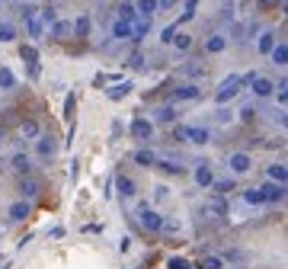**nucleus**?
Wrapping results in <instances>:
<instances>
[{
    "mask_svg": "<svg viewBox=\"0 0 288 269\" xmlns=\"http://www.w3.org/2000/svg\"><path fill=\"white\" fill-rule=\"evenodd\" d=\"M128 93H131V80H125V84H112L109 100H122V96H128Z\"/></svg>",
    "mask_w": 288,
    "mask_h": 269,
    "instance_id": "nucleus-26",
    "label": "nucleus"
},
{
    "mask_svg": "<svg viewBox=\"0 0 288 269\" xmlns=\"http://www.w3.org/2000/svg\"><path fill=\"white\" fill-rule=\"evenodd\" d=\"M240 87H243V77H228V80L218 87V93H215V103H221V106L231 103L237 93H240Z\"/></svg>",
    "mask_w": 288,
    "mask_h": 269,
    "instance_id": "nucleus-1",
    "label": "nucleus"
},
{
    "mask_svg": "<svg viewBox=\"0 0 288 269\" xmlns=\"http://www.w3.org/2000/svg\"><path fill=\"white\" fill-rule=\"evenodd\" d=\"M167 269H192V266H189L186 260H182V256H173V260L167 263Z\"/></svg>",
    "mask_w": 288,
    "mask_h": 269,
    "instance_id": "nucleus-39",
    "label": "nucleus"
},
{
    "mask_svg": "<svg viewBox=\"0 0 288 269\" xmlns=\"http://www.w3.org/2000/svg\"><path fill=\"white\" fill-rule=\"evenodd\" d=\"M16 38V29L10 23H0V42H13Z\"/></svg>",
    "mask_w": 288,
    "mask_h": 269,
    "instance_id": "nucleus-37",
    "label": "nucleus"
},
{
    "mask_svg": "<svg viewBox=\"0 0 288 269\" xmlns=\"http://www.w3.org/2000/svg\"><path fill=\"white\" fill-rule=\"evenodd\" d=\"M224 3H231V0H224Z\"/></svg>",
    "mask_w": 288,
    "mask_h": 269,
    "instance_id": "nucleus-49",
    "label": "nucleus"
},
{
    "mask_svg": "<svg viewBox=\"0 0 288 269\" xmlns=\"http://www.w3.org/2000/svg\"><path fill=\"white\" fill-rule=\"evenodd\" d=\"M176 138H186L189 144H208V128H198V125H182V128H176Z\"/></svg>",
    "mask_w": 288,
    "mask_h": 269,
    "instance_id": "nucleus-3",
    "label": "nucleus"
},
{
    "mask_svg": "<svg viewBox=\"0 0 288 269\" xmlns=\"http://www.w3.org/2000/svg\"><path fill=\"white\" fill-rule=\"evenodd\" d=\"M202 96V90H198L196 84H182V87H176L173 90V100L176 103H192V100H198Z\"/></svg>",
    "mask_w": 288,
    "mask_h": 269,
    "instance_id": "nucleus-7",
    "label": "nucleus"
},
{
    "mask_svg": "<svg viewBox=\"0 0 288 269\" xmlns=\"http://www.w3.org/2000/svg\"><path fill=\"white\" fill-rule=\"evenodd\" d=\"M243 202H247V205H263V192L259 189H247L243 192Z\"/></svg>",
    "mask_w": 288,
    "mask_h": 269,
    "instance_id": "nucleus-34",
    "label": "nucleus"
},
{
    "mask_svg": "<svg viewBox=\"0 0 288 269\" xmlns=\"http://www.w3.org/2000/svg\"><path fill=\"white\" fill-rule=\"evenodd\" d=\"M26 19H29V36L38 38L42 36V19H36V16H26Z\"/></svg>",
    "mask_w": 288,
    "mask_h": 269,
    "instance_id": "nucleus-38",
    "label": "nucleus"
},
{
    "mask_svg": "<svg viewBox=\"0 0 288 269\" xmlns=\"http://www.w3.org/2000/svg\"><path fill=\"white\" fill-rule=\"evenodd\" d=\"M115 186H119L122 199H131V196H135V183H131L128 177H119V179H115Z\"/></svg>",
    "mask_w": 288,
    "mask_h": 269,
    "instance_id": "nucleus-21",
    "label": "nucleus"
},
{
    "mask_svg": "<svg viewBox=\"0 0 288 269\" xmlns=\"http://www.w3.org/2000/svg\"><path fill=\"white\" fill-rule=\"evenodd\" d=\"M269 54H272L275 64H285L288 61V45H285V42H279V45H272V52H269Z\"/></svg>",
    "mask_w": 288,
    "mask_h": 269,
    "instance_id": "nucleus-29",
    "label": "nucleus"
},
{
    "mask_svg": "<svg viewBox=\"0 0 288 269\" xmlns=\"http://www.w3.org/2000/svg\"><path fill=\"white\" fill-rule=\"evenodd\" d=\"M119 250H122V253H128V250H131V237H122L119 240Z\"/></svg>",
    "mask_w": 288,
    "mask_h": 269,
    "instance_id": "nucleus-45",
    "label": "nucleus"
},
{
    "mask_svg": "<svg viewBox=\"0 0 288 269\" xmlns=\"http://www.w3.org/2000/svg\"><path fill=\"white\" fill-rule=\"evenodd\" d=\"M74 36H77V38H87V36H90V16H77Z\"/></svg>",
    "mask_w": 288,
    "mask_h": 269,
    "instance_id": "nucleus-23",
    "label": "nucleus"
},
{
    "mask_svg": "<svg viewBox=\"0 0 288 269\" xmlns=\"http://www.w3.org/2000/svg\"><path fill=\"white\" fill-rule=\"evenodd\" d=\"M154 161H157V154L147 151V147H141V151L135 154V163H141V167H154Z\"/></svg>",
    "mask_w": 288,
    "mask_h": 269,
    "instance_id": "nucleus-24",
    "label": "nucleus"
},
{
    "mask_svg": "<svg viewBox=\"0 0 288 269\" xmlns=\"http://www.w3.org/2000/svg\"><path fill=\"white\" fill-rule=\"evenodd\" d=\"M212 179H215V177H212V167H208V163H202V167L196 170V183H198V186H212Z\"/></svg>",
    "mask_w": 288,
    "mask_h": 269,
    "instance_id": "nucleus-25",
    "label": "nucleus"
},
{
    "mask_svg": "<svg viewBox=\"0 0 288 269\" xmlns=\"http://www.w3.org/2000/svg\"><path fill=\"white\" fill-rule=\"evenodd\" d=\"M10 167H13V170H19L23 177H29V170H32V161L26 157L23 151H19V154H13V161H10Z\"/></svg>",
    "mask_w": 288,
    "mask_h": 269,
    "instance_id": "nucleus-13",
    "label": "nucleus"
},
{
    "mask_svg": "<svg viewBox=\"0 0 288 269\" xmlns=\"http://www.w3.org/2000/svg\"><path fill=\"white\" fill-rule=\"evenodd\" d=\"M0 7H3V0H0Z\"/></svg>",
    "mask_w": 288,
    "mask_h": 269,
    "instance_id": "nucleus-48",
    "label": "nucleus"
},
{
    "mask_svg": "<svg viewBox=\"0 0 288 269\" xmlns=\"http://www.w3.org/2000/svg\"><path fill=\"white\" fill-rule=\"evenodd\" d=\"M128 64H131V68H144V52H135V54H131V58H128Z\"/></svg>",
    "mask_w": 288,
    "mask_h": 269,
    "instance_id": "nucleus-40",
    "label": "nucleus"
},
{
    "mask_svg": "<svg viewBox=\"0 0 288 269\" xmlns=\"http://www.w3.org/2000/svg\"><path fill=\"white\" fill-rule=\"evenodd\" d=\"M176 119V106H157L154 109V122H173Z\"/></svg>",
    "mask_w": 288,
    "mask_h": 269,
    "instance_id": "nucleus-18",
    "label": "nucleus"
},
{
    "mask_svg": "<svg viewBox=\"0 0 288 269\" xmlns=\"http://www.w3.org/2000/svg\"><path fill=\"white\" fill-rule=\"evenodd\" d=\"M29 212H32V205H29V202H13L7 215H10V221H16V224H19V221H26V218H29Z\"/></svg>",
    "mask_w": 288,
    "mask_h": 269,
    "instance_id": "nucleus-9",
    "label": "nucleus"
},
{
    "mask_svg": "<svg viewBox=\"0 0 288 269\" xmlns=\"http://www.w3.org/2000/svg\"><path fill=\"white\" fill-rule=\"evenodd\" d=\"M160 231H167V234H180V221H163Z\"/></svg>",
    "mask_w": 288,
    "mask_h": 269,
    "instance_id": "nucleus-41",
    "label": "nucleus"
},
{
    "mask_svg": "<svg viewBox=\"0 0 288 269\" xmlns=\"http://www.w3.org/2000/svg\"><path fill=\"white\" fill-rule=\"evenodd\" d=\"M151 135H154V125L147 119H135L131 122V138L135 141H151Z\"/></svg>",
    "mask_w": 288,
    "mask_h": 269,
    "instance_id": "nucleus-6",
    "label": "nucleus"
},
{
    "mask_svg": "<svg viewBox=\"0 0 288 269\" xmlns=\"http://www.w3.org/2000/svg\"><path fill=\"white\" fill-rule=\"evenodd\" d=\"M16 87V77L10 68H0V90H13Z\"/></svg>",
    "mask_w": 288,
    "mask_h": 269,
    "instance_id": "nucleus-27",
    "label": "nucleus"
},
{
    "mask_svg": "<svg viewBox=\"0 0 288 269\" xmlns=\"http://www.w3.org/2000/svg\"><path fill=\"white\" fill-rule=\"evenodd\" d=\"M180 71H182L186 77H202V61H186Z\"/></svg>",
    "mask_w": 288,
    "mask_h": 269,
    "instance_id": "nucleus-33",
    "label": "nucleus"
},
{
    "mask_svg": "<svg viewBox=\"0 0 288 269\" xmlns=\"http://www.w3.org/2000/svg\"><path fill=\"white\" fill-rule=\"evenodd\" d=\"M205 48H208L212 54H221L224 48H228V38L221 36V32H215V36H208V42H205Z\"/></svg>",
    "mask_w": 288,
    "mask_h": 269,
    "instance_id": "nucleus-12",
    "label": "nucleus"
},
{
    "mask_svg": "<svg viewBox=\"0 0 288 269\" xmlns=\"http://www.w3.org/2000/svg\"><path fill=\"white\" fill-rule=\"evenodd\" d=\"M138 221H141V228L147 231V234H160V224H163V218H160L151 205H141V212H138Z\"/></svg>",
    "mask_w": 288,
    "mask_h": 269,
    "instance_id": "nucleus-2",
    "label": "nucleus"
},
{
    "mask_svg": "<svg viewBox=\"0 0 288 269\" xmlns=\"http://www.w3.org/2000/svg\"><path fill=\"white\" fill-rule=\"evenodd\" d=\"M259 192H263V202H272V205H279V202L285 199V186L282 183H266Z\"/></svg>",
    "mask_w": 288,
    "mask_h": 269,
    "instance_id": "nucleus-8",
    "label": "nucleus"
},
{
    "mask_svg": "<svg viewBox=\"0 0 288 269\" xmlns=\"http://www.w3.org/2000/svg\"><path fill=\"white\" fill-rule=\"evenodd\" d=\"M173 3H176V0H157V10H170Z\"/></svg>",
    "mask_w": 288,
    "mask_h": 269,
    "instance_id": "nucleus-46",
    "label": "nucleus"
},
{
    "mask_svg": "<svg viewBox=\"0 0 288 269\" xmlns=\"http://www.w3.org/2000/svg\"><path fill=\"white\" fill-rule=\"evenodd\" d=\"M272 45H275V32H272V29H266L263 36H259L256 48H259V52H263V54H269V52H272Z\"/></svg>",
    "mask_w": 288,
    "mask_h": 269,
    "instance_id": "nucleus-19",
    "label": "nucleus"
},
{
    "mask_svg": "<svg viewBox=\"0 0 288 269\" xmlns=\"http://www.w3.org/2000/svg\"><path fill=\"white\" fill-rule=\"evenodd\" d=\"M228 167H231V173H237V177H240V173H250L253 170V157L247 151H237V154L228 157Z\"/></svg>",
    "mask_w": 288,
    "mask_h": 269,
    "instance_id": "nucleus-4",
    "label": "nucleus"
},
{
    "mask_svg": "<svg viewBox=\"0 0 288 269\" xmlns=\"http://www.w3.org/2000/svg\"><path fill=\"white\" fill-rule=\"evenodd\" d=\"M173 36H176V26H167V29H163V42L170 45V42H173Z\"/></svg>",
    "mask_w": 288,
    "mask_h": 269,
    "instance_id": "nucleus-44",
    "label": "nucleus"
},
{
    "mask_svg": "<svg viewBox=\"0 0 288 269\" xmlns=\"http://www.w3.org/2000/svg\"><path fill=\"white\" fill-rule=\"evenodd\" d=\"M131 29H135V23H128V19H115L112 38H131Z\"/></svg>",
    "mask_w": 288,
    "mask_h": 269,
    "instance_id": "nucleus-15",
    "label": "nucleus"
},
{
    "mask_svg": "<svg viewBox=\"0 0 288 269\" xmlns=\"http://www.w3.org/2000/svg\"><path fill=\"white\" fill-rule=\"evenodd\" d=\"M208 208H212V212H215L218 218H224V215H228V205H224V196H215V199L208 202Z\"/></svg>",
    "mask_w": 288,
    "mask_h": 269,
    "instance_id": "nucleus-32",
    "label": "nucleus"
},
{
    "mask_svg": "<svg viewBox=\"0 0 288 269\" xmlns=\"http://www.w3.org/2000/svg\"><path fill=\"white\" fill-rule=\"evenodd\" d=\"M36 147H38V154H42V157H54V151H58V144H54L52 135H38V138H36Z\"/></svg>",
    "mask_w": 288,
    "mask_h": 269,
    "instance_id": "nucleus-10",
    "label": "nucleus"
},
{
    "mask_svg": "<svg viewBox=\"0 0 288 269\" xmlns=\"http://www.w3.org/2000/svg\"><path fill=\"white\" fill-rule=\"evenodd\" d=\"M138 16H144V19H151L154 13H157V0H138Z\"/></svg>",
    "mask_w": 288,
    "mask_h": 269,
    "instance_id": "nucleus-20",
    "label": "nucleus"
},
{
    "mask_svg": "<svg viewBox=\"0 0 288 269\" xmlns=\"http://www.w3.org/2000/svg\"><path fill=\"white\" fill-rule=\"evenodd\" d=\"M250 87H253V96H259V100H266V96H272L275 93V84L272 80H266V77H250Z\"/></svg>",
    "mask_w": 288,
    "mask_h": 269,
    "instance_id": "nucleus-5",
    "label": "nucleus"
},
{
    "mask_svg": "<svg viewBox=\"0 0 288 269\" xmlns=\"http://www.w3.org/2000/svg\"><path fill=\"white\" fill-rule=\"evenodd\" d=\"M19 192H23V199H36V196H38V179L26 177L23 183H19Z\"/></svg>",
    "mask_w": 288,
    "mask_h": 269,
    "instance_id": "nucleus-17",
    "label": "nucleus"
},
{
    "mask_svg": "<svg viewBox=\"0 0 288 269\" xmlns=\"http://www.w3.org/2000/svg\"><path fill=\"white\" fill-rule=\"evenodd\" d=\"M212 189H215V196H228L234 189V179H212Z\"/></svg>",
    "mask_w": 288,
    "mask_h": 269,
    "instance_id": "nucleus-31",
    "label": "nucleus"
},
{
    "mask_svg": "<svg viewBox=\"0 0 288 269\" xmlns=\"http://www.w3.org/2000/svg\"><path fill=\"white\" fill-rule=\"evenodd\" d=\"M253 115H256V109H253V106H247V109L240 112V119H243V122H253Z\"/></svg>",
    "mask_w": 288,
    "mask_h": 269,
    "instance_id": "nucleus-43",
    "label": "nucleus"
},
{
    "mask_svg": "<svg viewBox=\"0 0 288 269\" xmlns=\"http://www.w3.org/2000/svg\"><path fill=\"white\" fill-rule=\"evenodd\" d=\"M269 179H272V183H282V186H285V179H288L285 163H272V167H269Z\"/></svg>",
    "mask_w": 288,
    "mask_h": 269,
    "instance_id": "nucleus-22",
    "label": "nucleus"
},
{
    "mask_svg": "<svg viewBox=\"0 0 288 269\" xmlns=\"http://www.w3.org/2000/svg\"><path fill=\"white\" fill-rule=\"evenodd\" d=\"M170 45H176L180 52H189V48H192V36H186V32H176Z\"/></svg>",
    "mask_w": 288,
    "mask_h": 269,
    "instance_id": "nucleus-30",
    "label": "nucleus"
},
{
    "mask_svg": "<svg viewBox=\"0 0 288 269\" xmlns=\"http://www.w3.org/2000/svg\"><path fill=\"white\" fill-rule=\"evenodd\" d=\"M68 36H74V23H58V19H54V23H52V38L64 42Z\"/></svg>",
    "mask_w": 288,
    "mask_h": 269,
    "instance_id": "nucleus-11",
    "label": "nucleus"
},
{
    "mask_svg": "<svg viewBox=\"0 0 288 269\" xmlns=\"http://www.w3.org/2000/svg\"><path fill=\"white\" fill-rule=\"evenodd\" d=\"M0 141H3V128H0Z\"/></svg>",
    "mask_w": 288,
    "mask_h": 269,
    "instance_id": "nucleus-47",
    "label": "nucleus"
},
{
    "mask_svg": "<svg viewBox=\"0 0 288 269\" xmlns=\"http://www.w3.org/2000/svg\"><path fill=\"white\" fill-rule=\"evenodd\" d=\"M38 19H42L45 26H52V23H54V10H42V13H38Z\"/></svg>",
    "mask_w": 288,
    "mask_h": 269,
    "instance_id": "nucleus-42",
    "label": "nucleus"
},
{
    "mask_svg": "<svg viewBox=\"0 0 288 269\" xmlns=\"http://www.w3.org/2000/svg\"><path fill=\"white\" fill-rule=\"evenodd\" d=\"M154 167H160V170H163V173H176V177H180V173H182L180 161H173V157H163V161H160V157H157V161H154Z\"/></svg>",
    "mask_w": 288,
    "mask_h": 269,
    "instance_id": "nucleus-16",
    "label": "nucleus"
},
{
    "mask_svg": "<svg viewBox=\"0 0 288 269\" xmlns=\"http://www.w3.org/2000/svg\"><path fill=\"white\" fill-rule=\"evenodd\" d=\"M23 58L29 61V71H32V77H38V54H36V48H29V45H26V48H23Z\"/></svg>",
    "mask_w": 288,
    "mask_h": 269,
    "instance_id": "nucleus-28",
    "label": "nucleus"
},
{
    "mask_svg": "<svg viewBox=\"0 0 288 269\" xmlns=\"http://www.w3.org/2000/svg\"><path fill=\"white\" fill-rule=\"evenodd\" d=\"M198 269H224V260H221V256H205Z\"/></svg>",
    "mask_w": 288,
    "mask_h": 269,
    "instance_id": "nucleus-36",
    "label": "nucleus"
},
{
    "mask_svg": "<svg viewBox=\"0 0 288 269\" xmlns=\"http://www.w3.org/2000/svg\"><path fill=\"white\" fill-rule=\"evenodd\" d=\"M19 135H23L26 141H36L38 135H42V128H38V122H32V119H26V122L19 125Z\"/></svg>",
    "mask_w": 288,
    "mask_h": 269,
    "instance_id": "nucleus-14",
    "label": "nucleus"
},
{
    "mask_svg": "<svg viewBox=\"0 0 288 269\" xmlns=\"http://www.w3.org/2000/svg\"><path fill=\"white\" fill-rule=\"evenodd\" d=\"M135 16H138V10L131 7V3H122V7H119V19H128V23H135Z\"/></svg>",
    "mask_w": 288,
    "mask_h": 269,
    "instance_id": "nucleus-35",
    "label": "nucleus"
}]
</instances>
